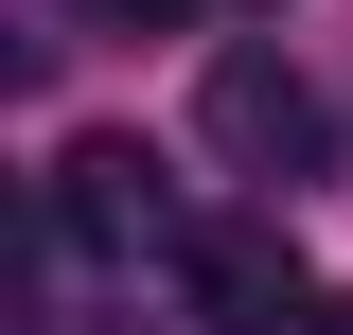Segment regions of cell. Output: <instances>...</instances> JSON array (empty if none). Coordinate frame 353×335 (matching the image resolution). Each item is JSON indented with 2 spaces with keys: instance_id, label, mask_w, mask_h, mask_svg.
<instances>
[{
  "instance_id": "5b68a950",
  "label": "cell",
  "mask_w": 353,
  "mask_h": 335,
  "mask_svg": "<svg viewBox=\"0 0 353 335\" xmlns=\"http://www.w3.org/2000/svg\"><path fill=\"white\" fill-rule=\"evenodd\" d=\"M301 335H353V318H301Z\"/></svg>"
},
{
  "instance_id": "3957f363",
  "label": "cell",
  "mask_w": 353,
  "mask_h": 335,
  "mask_svg": "<svg viewBox=\"0 0 353 335\" xmlns=\"http://www.w3.org/2000/svg\"><path fill=\"white\" fill-rule=\"evenodd\" d=\"M53 230H71V247H194V212L159 194L141 141H71V159H53Z\"/></svg>"
},
{
  "instance_id": "6da1fadb",
  "label": "cell",
  "mask_w": 353,
  "mask_h": 335,
  "mask_svg": "<svg viewBox=\"0 0 353 335\" xmlns=\"http://www.w3.org/2000/svg\"><path fill=\"white\" fill-rule=\"evenodd\" d=\"M194 141H212L230 176H265V194L336 176V106H318V71H283V53H212V88H194Z\"/></svg>"
},
{
  "instance_id": "7a4b0ae2",
  "label": "cell",
  "mask_w": 353,
  "mask_h": 335,
  "mask_svg": "<svg viewBox=\"0 0 353 335\" xmlns=\"http://www.w3.org/2000/svg\"><path fill=\"white\" fill-rule=\"evenodd\" d=\"M176 283H194V318H230V335H301L318 300H301V247L265 230V212H212L194 247H176Z\"/></svg>"
},
{
  "instance_id": "277c9868",
  "label": "cell",
  "mask_w": 353,
  "mask_h": 335,
  "mask_svg": "<svg viewBox=\"0 0 353 335\" xmlns=\"http://www.w3.org/2000/svg\"><path fill=\"white\" fill-rule=\"evenodd\" d=\"M88 18H194V0H88Z\"/></svg>"
}]
</instances>
